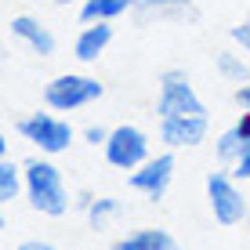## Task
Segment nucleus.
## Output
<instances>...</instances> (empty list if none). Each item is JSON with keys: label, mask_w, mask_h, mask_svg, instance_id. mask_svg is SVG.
Instances as JSON below:
<instances>
[{"label": "nucleus", "mask_w": 250, "mask_h": 250, "mask_svg": "<svg viewBox=\"0 0 250 250\" xmlns=\"http://www.w3.org/2000/svg\"><path fill=\"white\" fill-rule=\"evenodd\" d=\"M22 170H25V200H29V207L44 218H62L69 210V188L62 182V170L47 156L29 160Z\"/></svg>", "instance_id": "obj_1"}, {"label": "nucleus", "mask_w": 250, "mask_h": 250, "mask_svg": "<svg viewBox=\"0 0 250 250\" xmlns=\"http://www.w3.org/2000/svg\"><path fill=\"white\" fill-rule=\"evenodd\" d=\"M156 116H207L203 98L188 83L185 69H163L160 73V94H156Z\"/></svg>", "instance_id": "obj_2"}, {"label": "nucleus", "mask_w": 250, "mask_h": 250, "mask_svg": "<svg viewBox=\"0 0 250 250\" xmlns=\"http://www.w3.org/2000/svg\"><path fill=\"white\" fill-rule=\"evenodd\" d=\"M105 87H102L94 76H83V73H62L44 87V102L51 113H76V109L98 102Z\"/></svg>", "instance_id": "obj_3"}, {"label": "nucleus", "mask_w": 250, "mask_h": 250, "mask_svg": "<svg viewBox=\"0 0 250 250\" xmlns=\"http://www.w3.org/2000/svg\"><path fill=\"white\" fill-rule=\"evenodd\" d=\"M15 131H19L29 145H37L44 156H62L69 152V145L76 142V131L73 124H65V120L51 116V113H33L15 124Z\"/></svg>", "instance_id": "obj_4"}, {"label": "nucleus", "mask_w": 250, "mask_h": 250, "mask_svg": "<svg viewBox=\"0 0 250 250\" xmlns=\"http://www.w3.org/2000/svg\"><path fill=\"white\" fill-rule=\"evenodd\" d=\"M207 203H210V214L221 229H232L247 218V200L225 170H210L207 174Z\"/></svg>", "instance_id": "obj_5"}, {"label": "nucleus", "mask_w": 250, "mask_h": 250, "mask_svg": "<svg viewBox=\"0 0 250 250\" xmlns=\"http://www.w3.org/2000/svg\"><path fill=\"white\" fill-rule=\"evenodd\" d=\"M105 160H109V167H116V170H138L145 160H149V138H145L142 127H131V124H124V127H113L105 138Z\"/></svg>", "instance_id": "obj_6"}, {"label": "nucleus", "mask_w": 250, "mask_h": 250, "mask_svg": "<svg viewBox=\"0 0 250 250\" xmlns=\"http://www.w3.org/2000/svg\"><path fill=\"white\" fill-rule=\"evenodd\" d=\"M174 156L170 152H160V156H149L138 170H131V188L142 196H149L152 203H160L170 188V178H174Z\"/></svg>", "instance_id": "obj_7"}, {"label": "nucleus", "mask_w": 250, "mask_h": 250, "mask_svg": "<svg viewBox=\"0 0 250 250\" xmlns=\"http://www.w3.org/2000/svg\"><path fill=\"white\" fill-rule=\"evenodd\" d=\"M207 116H167L160 120V142L167 149H192V145L207 142Z\"/></svg>", "instance_id": "obj_8"}, {"label": "nucleus", "mask_w": 250, "mask_h": 250, "mask_svg": "<svg viewBox=\"0 0 250 250\" xmlns=\"http://www.w3.org/2000/svg\"><path fill=\"white\" fill-rule=\"evenodd\" d=\"M134 19L142 25H149V22H196L200 11H196L192 0H138Z\"/></svg>", "instance_id": "obj_9"}, {"label": "nucleus", "mask_w": 250, "mask_h": 250, "mask_svg": "<svg viewBox=\"0 0 250 250\" xmlns=\"http://www.w3.org/2000/svg\"><path fill=\"white\" fill-rule=\"evenodd\" d=\"M11 37L22 40V44H29L40 58L55 55V37H51V29L40 19H33V15H15L11 19Z\"/></svg>", "instance_id": "obj_10"}, {"label": "nucleus", "mask_w": 250, "mask_h": 250, "mask_svg": "<svg viewBox=\"0 0 250 250\" xmlns=\"http://www.w3.org/2000/svg\"><path fill=\"white\" fill-rule=\"evenodd\" d=\"M109 44H113V25L109 22H91V25H83V33L76 37L73 55L80 58L83 65H91V62H98V58L105 55Z\"/></svg>", "instance_id": "obj_11"}, {"label": "nucleus", "mask_w": 250, "mask_h": 250, "mask_svg": "<svg viewBox=\"0 0 250 250\" xmlns=\"http://www.w3.org/2000/svg\"><path fill=\"white\" fill-rule=\"evenodd\" d=\"M109 250H178V239L167 229H138L131 236L116 239Z\"/></svg>", "instance_id": "obj_12"}, {"label": "nucleus", "mask_w": 250, "mask_h": 250, "mask_svg": "<svg viewBox=\"0 0 250 250\" xmlns=\"http://www.w3.org/2000/svg\"><path fill=\"white\" fill-rule=\"evenodd\" d=\"M138 0H83L80 4V22L91 25V22H113L120 15L134 11Z\"/></svg>", "instance_id": "obj_13"}, {"label": "nucleus", "mask_w": 250, "mask_h": 250, "mask_svg": "<svg viewBox=\"0 0 250 250\" xmlns=\"http://www.w3.org/2000/svg\"><path fill=\"white\" fill-rule=\"evenodd\" d=\"M25 188V170H19L15 160H0V203H11L19 200V192Z\"/></svg>", "instance_id": "obj_14"}, {"label": "nucleus", "mask_w": 250, "mask_h": 250, "mask_svg": "<svg viewBox=\"0 0 250 250\" xmlns=\"http://www.w3.org/2000/svg\"><path fill=\"white\" fill-rule=\"evenodd\" d=\"M83 214H87V225H91V229H105L109 221L120 214V200H116V196H94L91 207H87Z\"/></svg>", "instance_id": "obj_15"}, {"label": "nucleus", "mask_w": 250, "mask_h": 250, "mask_svg": "<svg viewBox=\"0 0 250 250\" xmlns=\"http://www.w3.org/2000/svg\"><path fill=\"white\" fill-rule=\"evenodd\" d=\"M214 65H218V73L225 76V80H232V83H247L250 80V65L239 55H232V51H218V55H214Z\"/></svg>", "instance_id": "obj_16"}, {"label": "nucleus", "mask_w": 250, "mask_h": 250, "mask_svg": "<svg viewBox=\"0 0 250 250\" xmlns=\"http://www.w3.org/2000/svg\"><path fill=\"white\" fill-rule=\"evenodd\" d=\"M243 149H247V145L236 138V131H232V127L218 138V142H214V152H218V160H221V163H236L239 156H243Z\"/></svg>", "instance_id": "obj_17"}, {"label": "nucleus", "mask_w": 250, "mask_h": 250, "mask_svg": "<svg viewBox=\"0 0 250 250\" xmlns=\"http://www.w3.org/2000/svg\"><path fill=\"white\" fill-rule=\"evenodd\" d=\"M232 40H236L239 47L250 55V22H239V25H232Z\"/></svg>", "instance_id": "obj_18"}, {"label": "nucleus", "mask_w": 250, "mask_h": 250, "mask_svg": "<svg viewBox=\"0 0 250 250\" xmlns=\"http://www.w3.org/2000/svg\"><path fill=\"white\" fill-rule=\"evenodd\" d=\"M232 174H236V178H243V182H250V145L243 149V156L232 163Z\"/></svg>", "instance_id": "obj_19"}, {"label": "nucleus", "mask_w": 250, "mask_h": 250, "mask_svg": "<svg viewBox=\"0 0 250 250\" xmlns=\"http://www.w3.org/2000/svg\"><path fill=\"white\" fill-rule=\"evenodd\" d=\"M105 138H109L105 127H87V131H83V142L87 145H105Z\"/></svg>", "instance_id": "obj_20"}, {"label": "nucleus", "mask_w": 250, "mask_h": 250, "mask_svg": "<svg viewBox=\"0 0 250 250\" xmlns=\"http://www.w3.org/2000/svg\"><path fill=\"white\" fill-rule=\"evenodd\" d=\"M232 98H236L239 109H250V80L243 83V87H236V94H232Z\"/></svg>", "instance_id": "obj_21"}, {"label": "nucleus", "mask_w": 250, "mask_h": 250, "mask_svg": "<svg viewBox=\"0 0 250 250\" xmlns=\"http://www.w3.org/2000/svg\"><path fill=\"white\" fill-rule=\"evenodd\" d=\"M19 250H58L55 243H47V239H25Z\"/></svg>", "instance_id": "obj_22"}, {"label": "nucleus", "mask_w": 250, "mask_h": 250, "mask_svg": "<svg viewBox=\"0 0 250 250\" xmlns=\"http://www.w3.org/2000/svg\"><path fill=\"white\" fill-rule=\"evenodd\" d=\"M55 4H58V7H65V4H76V0H55Z\"/></svg>", "instance_id": "obj_23"}]
</instances>
